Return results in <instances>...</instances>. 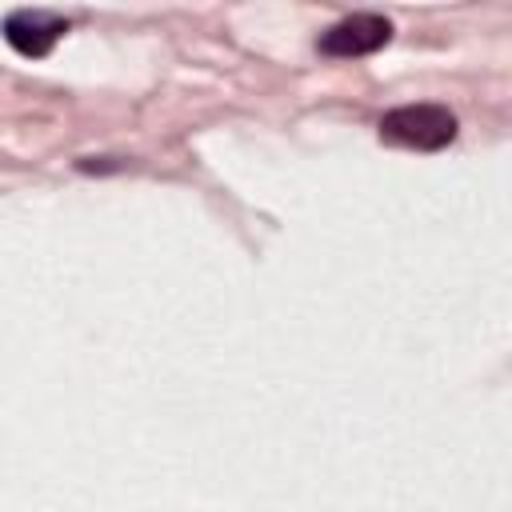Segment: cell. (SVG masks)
Here are the masks:
<instances>
[{
  "label": "cell",
  "mask_w": 512,
  "mask_h": 512,
  "mask_svg": "<svg viewBox=\"0 0 512 512\" xmlns=\"http://www.w3.org/2000/svg\"><path fill=\"white\" fill-rule=\"evenodd\" d=\"M392 40V20L380 12H352L320 32L316 48L324 56H372Z\"/></svg>",
  "instance_id": "cell-2"
},
{
  "label": "cell",
  "mask_w": 512,
  "mask_h": 512,
  "mask_svg": "<svg viewBox=\"0 0 512 512\" xmlns=\"http://www.w3.org/2000/svg\"><path fill=\"white\" fill-rule=\"evenodd\" d=\"M68 32V20L44 8H16L4 16V40L8 48H16L20 56H48L56 48V40Z\"/></svg>",
  "instance_id": "cell-3"
},
{
  "label": "cell",
  "mask_w": 512,
  "mask_h": 512,
  "mask_svg": "<svg viewBox=\"0 0 512 512\" xmlns=\"http://www.w3.org/2000/svg\"><path fill=\"white\" fill-rule=\"evenodd\" d=\"M380 140L416 152H440L456 140V116L444 104H400L380 116Z\"/></svg>",
  "instance_id": "cell-1"
}]
</instances>
